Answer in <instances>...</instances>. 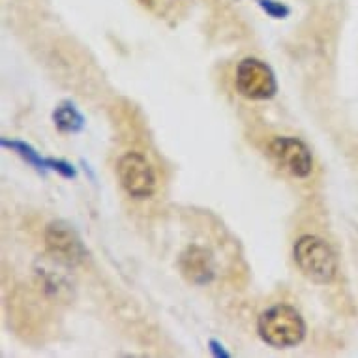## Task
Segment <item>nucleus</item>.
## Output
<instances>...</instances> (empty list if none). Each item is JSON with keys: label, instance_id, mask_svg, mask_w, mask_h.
Wrapping results in <instances>:
<instances>
[{"label": "nucleus", "instance_id": "obj_1", "mask_svg": "<svg viewBox=\"0 0 358 358\" xmlns=\"http://www.w3.org/2000/svg\"><path fill=\"white\" fill-rule=\"evenodd\" d=\"M257 334L266 345L274 349H289L304 340L306 323L296 308L276 304L259 315Z\"/></svg>", "mask_w": 358, "mask_h": 358}, {"label": "nucleus", "instance_id": "obj_2", "mask_svg": "<svg viewBox=\"0 0 358 358\" xmlns=\"http://www.w3.org/2000/svg\"><path fill=\"white\" fill-rule=\"evenodd\" d=\"M293 259L299 271L313 283L327 285L338 276V257L334 250L319 236H300L293 246Z\"/></svg>", "mask_w": 358, "mask_h": 358}, {"label": "nucleus", "instance_id": "obj_3", "mask_svg": "<svg viewBox=\"0 0 358 358\" xmlns=\"http://www.w3.org/2000/svg\"><path fill=\"white\" fill-rule=\"evenodd\" d=\"M117 175L124 192L134 199H148L156 194L158 180L152 165L143 154L126 152L117 164Z\"/></svg>", "mask_w": 358, "mask_h": 358}, {"label": "nucleus", "instance_id": "obj_4", "mask_svg": "<svg viewBox=\"0 0 358 358\" xmlns=\"http://www.w3.org/2000/svg\"><path fill=\"white\" fill-rule=\"evenodd\" d=\"M236 92L246 100H271L278 92L274 71L266 62L248 57L238 64L235 76Z\"/></svg>", "mask_w": 358, "mask_h": 358}, {"label": "nucleus", "instance_id": "obj_5", "mask_svg": "<svg viewBox=\"0 0 358 358\" xmlns=\"http://www.w3.org/2000/svg\"><path fill=\"white\" fill-rule=\"evenodd\" d=\"M43 241L48 252L53 255L59 263H64L68 266H76L87 257V250L83 246L81 238L71 227L70 223L66 222H51L45 227L43 233Z\"/></svg>", "mask_w": 358, "mask_h": 358}, {"label": "nucleus", "instance_id": "obj_6", "mask_svg": "<svg viewBox=\"0 0 358 358\" xmlns=\"http://www.w3.org/2000/svg\"><path fill=\"white\" fill-rule=\"evenodd\" d=\"M268 152L283 171L296 178H306L313 169V156L304 141L299 137H276L268 145Z\"/></svg>", "mask_w": 358, "mask_h": 358}, {"label": "nucleus", "instance_id": "obj_7", "mask_svg": "<svg viewBox=\"0 0 358 358\" xmlns=\"http://www.w3.org/2000/svg\"><path fill=\"white\" fill-rule=\"evenodd\" d=\"M178 268L182 276L195 285H206L214 280V257L199 244H192L180 253Z\"/></svg>", "mask_w": 358, "mask_h": 358}, {"label": "nucleus", "instance_id": "obj_8", "mask_svg": "<svg viewBox=\"0 0 358 358\" xmlns=\"http://www.w3.org/2000/svg\"><path fill=\"white\" fill-rule=\"evenodd\" d=\"M53 122L62 134H77L85 128V118L71 101H62L53 113Z\"/></svg>", "mask_w": 358, "mask_h": 358}, {"label": "nucleus", "instance_id": "obj_9", "mask_svg": "<svg viewBox=\"0 0 358 358\" xmlns=\"http://www.w3.org/2000/svg\"><path fill=\"white\" fill-rule=\"evenodd\" d=\"M2 147L4 148H10L13 152H17L19 156L23 159H27L32 167H36L38 171L41 173H45L49 169V164H48V158H41L40 154L36 152L34 148L27 145L23 141H8V139H2Z\"/></svg>", "mask_w": 358, "mask_h": 358}, {"label": "nucleus", "instance_id": "obj_10", "mask_svg": "<svg viewBox=\"0 0 358 358\" xmlns=\"http://www.w3.org/2000/svg\"><path fill=\"white\" fill-rule=\"evenodd\" d=\"M257 4L263 8V12H266V15H271L272 19H285L291 13L285 4L282 2H276V0H257Z\"/></svg>", "mask_w": 358, "mask_h": 358}, {"label": "nucleus", "instance_id": "obj_11", "mask_svg": "<svg viewBox=\"0 0 358 358\" xmlns=\"http://www.w3.org/2000/svg\"><path fill=\"white\" fill-rule=\"evenodd\" d=\"M48 164H49V169L51 171H57L60 175L64 176V178H76V169L71 167L68 162L64 159H55V158H48Z\"/></svg>", "mask_w": 358, "mask_h": 358}, {"label": "nucleus", "instance_id": "obj_12", "mask_svg": "<svg viewBox=\"0 0 358 358\" xmlns=\"http://www.w3.org/2000/svg\"><path fill=\"white\" fill-rule=\"evenodd\" d=\"M208 345H210L208 349H210V352L214 355V357H217V358H229L231 357V352L225 351V347H223L220 341L210 340L208 341Z\"/></svg>", "mask_w": 358, "mask_h": 358}]
</instances>
